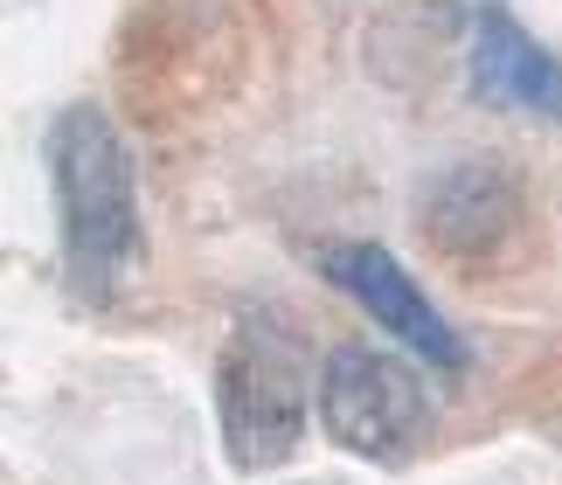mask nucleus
<instances>
[{
  "label": "nucleus",
  "mask_w": 562,
  "mask_h": 485,
  "mask_svg": "<svg viewBox=\"0 0 562 485\" xmlns=\"http://www.w3.org/2000/svg\"><path fill=\"white\" fill-rule=\"evenodd\" d=\"M49 188L63 215V271L77 298L119 305L139 278V194L119 125L98 104H70L49 125Z\"/></svg>",
  "instance_id": "nucleus-1"
},
{
  "label": "nucleus",
  "mask_w": 562,
  "mask_h": 485,
  "mask_svg": "<svg viewBox=\"0 0 562 485\" xmlns=\"http://www.w3.org/2000/svg\"><path fill=\"white\" fill-rule=\"evenodd\" d=\"M306 340L278 313L236 319V334L215 368V416H223V451L236 472H278L306 437Z\"/></svg>",
  "instance_id": "nucleus-2"
},
{
  "label": "nucleus",
  "mask_w": 562,
  "mask_h": 485,
  "mask_svg": "<svg viewBox=\"0 0 562 485\" xmlns=\"http://www.w3.org/2000/svg\"><path fill=\"white\" fill-rule=\"evenodd\" d=\"M319 424L340 451L369 458V465H403L430 437V395L409 361L340 340L319 368Z\"/></svg>",
  "instance_id": "nucleus-3"
},
{
  "label": "nucleus",
  "mask_w": 562,
  "mask_h": 485,
  "mask_svg": "<svg viewBox=\"0 0 562 485\" xmlns=\"http://www.w3.org/2000/svg\"><path fill=\"white\" fill-rule=\"evenodd\" d=\"M319 271H327L334 292H348L382 334H396L417 361H438V368L465 361V347L445 326V313L417 292V278H409L382 243H327V250H319Z\"/></svg>",
  "instance_id": "nucleus-4"
},
{
  "label": "nucleus",
  "mask_w": 562,
  "mask_h": 485,
  "mask_svg": "<svg viewBox=\"0 0 562 485\" xmlns=\"http://www.w3.org/2000/svg\"><path fill=\"white\" fill-rule=\"evenodd\" d=\"M514 215H521V188L501 160H459L445 173H430L424 202H417V223L424 243L445 257H465V250H493L507 243Z\"/></svg>",
  "instance_id": "nucleus-5"
},
{
  "label": "nucleus",
  "mask_w": 562,
  "mask_h": 485,
  "mask_svg": "<svg viewBox=\"0 0 562 485\" xmlns=\"http://www.w3.org/2000/svg\"><path fill=\"white\" fill-rule=\"evenodd\" d=\"M472 91L486 104H507V112L562 119V63L521 29V21L486 8L472 21Z\"/></svg>",
  "instance_id": "nucleus-6"
}]
</instances>
